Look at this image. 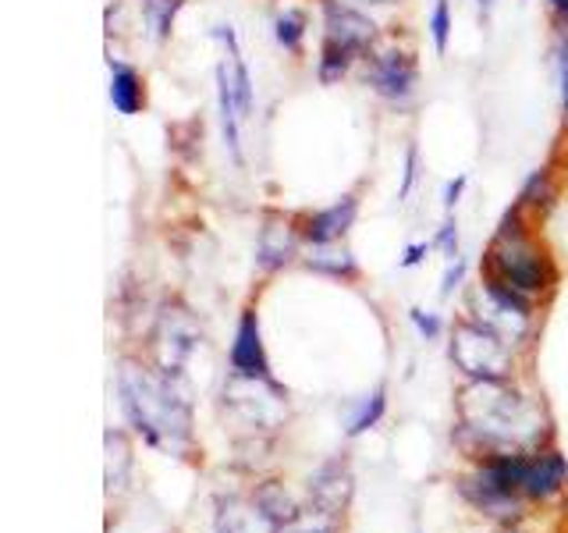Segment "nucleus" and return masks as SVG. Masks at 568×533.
<instances>
[{
	"label": "nucleus",
	"instance_id": "1",
	"mask_svg": "<svg viewBox=\"0 0 568 533\" xmlns=\"http://www.w3.org/2000/svg\"><path fill=\"white\" fill-rule=\"evenodd\" d=\"M121 405L132 426L160 452H185L192 438V416L182 391L168 373H153L139 363H124L118 373Z\"/></svg>",
	"mask_w": 568,
	"mask_h": 533
},
{
	"label": "nucleus",
	"instance_id": "2",
	"mask_svg": "<svg viewBox=\"0 0 568 533\" xmlns=\"http://www.w3.org/2000/svg\"><path fill=\"white\" fill-rule=\"evenodd\" d=\"M462 426L490 449H523L540 434V420L529 402L501 381H476L462 395Z\"/></svg>",
	"mask_w": 568,
	"mask_h": 533
},
{
	"label": "nucleus",
	"instance_id": "3",
	"mask_svg": "<svg viewBox=\"0 0 568 533\" xmlns=\"http://www.w3.org/2000/svg\"><path fill=\"white\" fill-rule=\"evenodd\" d=\"M490 274L501 278L523 295H540L555 274L540 253V245L529 239V231H511V235H494L490 245Z\"/></svg>",
	"mask_w": 568,
	"mask_h": 533
},
{
	"label": "nucleus",
	"instance_id": "4",
	"mask_svg": "<svg viewBox=\"0 0 568 533\" xmlns=\"http://www.w3.org/2000/svg\"><path fill=\"white\" fill-rule=\"evenodd\" d=\"M455 366L473 381H505L511 370V349L501 331L490 324H458L452 342Z\"/></svg>",
	"mask_w": 568,
	"mask_h": 533
},
{
	"label": "nucleus",
	"instance_id": "5",
	"mask_svg": "<svg viewBox=\"0 0 568 533\" xmlns=\"http://www.w3.org/2000/svg\"><path fill=\"white\" fill-rule=\"evenodd\" d=\"M224 402L235 409V416L248 426H263L271 431L284 420V395L281 388L271 384V378H242L231 373V381L224 388Z\"/></svg>",
	"mask_w": 568,
	"mask_h": 533
},
{
	"label": "nucleus",
	"instance_id": "6",
	"mask_svg": "<svg viewBox=\"0 0 568 533\" xmlns=\"http://www.w3.org/2000/svg\"><path fill=\"white\" fill-rule=\"evenodd\" d=\"M366 61H369L366 82L377 97H384L390 103H405L416 97L419 68L405 50H384V53H373Z\"/></svg>",
	"mask_w": 568,
	"mask_h": 533
},
{
	"label": "nucleus",
	"instance_id": "7",
	"mask_svg": "<svg viewBox=\"0 0 568 533\" xmlns=\"http://www.w3.org/2000/svg\"><path fill=\"white\" fill-rule=\"evenodd\" d=\"M324 40L345 47L359 58V53L373 50L377 26H373V18H366L359 8L345 4V0H324Z\"/></svg>",
	"mask_w": 568,
	"mask_h": 533
},
{
	"label": "nucleus",
	"instance_id": "8",
	"mask_svg": "<svg viewBox=\"0 0 568 533\" xmlns=\"http://www.w3.org/2000/svg\"><path fill=\"white\" fill-rule=\"evenodd\" d=\"M160 342H156V352H160V366H164L168 378H178L182 366L189 363V355L195 352V342H200V331L189 320L185 310H168L160 316Z\"/></svg>",
	"mask_w": 568,
	"mask_h": 533
},
{
	"label": "nucleus",
	"instance_id": "9",
	"mask_svg": "<svg viewBox=\"0 0 568 533\" xmlns=\"http://www.w3.org/2000/svg\"><path fill=\"white\" fill-rule=\"evenodd\" d=\"M284 523L263 505V497H227L217 512V533H281Z\"/></svg>",
	"mask_w": 568,
	"mask_h": 533
},
{
	"label": "nucleus",
	"instance_id": "10",
	"mask_svg": "<svg viewBox=\"0 0 568 533\" xmlns=\"http://www.w3.org/2000/svg\"><path fill=\"white\" fill-rule=\"evenodd\" d=\"M355 218H359V200L348 192L342 195L337 203L324 207V210H316L310 213L306 221H302V231L298 235L306 239L310 245H327V242H342L348 235V228L355 224Z\"/></svg>",
	"mask_w": 568,
	"mask_h": 533
},
{
	"label": "nucleus",
	"instance_id": "11",
	"mask_svg": "<svg viewBox=\"0 0 568 533\" xmlns=\"http://www.w3.org/2000/svg\"><path fill=\"white\" fill-rule=\"evenodd\" d=\"M231 370L242 373V378H271V363H266L263 338H260V320L253 310L242 313L235 345H231Z\"/></svg>",
	"mask_w": 568,
	"mask_h": 533
},
{
	"label": "nucleus",
	"instance_id": "12",
	"mask_svg": "<svg viewBox=\"0 0 568 533\" xmlns=\"http://www.w3.org/2000/svg\"><path fill=\"white\" fill-rule=\"evenodd\" d=\"M310 491H313V505L320 509H331V512H345L348 497H352V473L345 462H327L310 480Z\"/></svg>",
	"mask_w": 568,
	"mask_h": 533
},
{
	"label": "nucleus",
	"instance_id": "13",
	"mask_svg": "<svg viewBox=\"0 0 568 533\" xmlns=\"http://www.w3.org/2000/svg\"><path fill=\"white\" fill-rule=\"evenodd\" d=\"M292 257H295V231L271 218L260 228L256 263L263 266V271H281L284 263H292Z\"/></svg>",
	"mask_w": 568,
	"mask_h": 533
},
{
	"label": "nucleus",
	"instance_id": "14",
	"mask_svg": "<svg viewBox=\"0 0 568 533\" xmlns=\"http://www.w3.org/2000/svg\"><path fill=\"white\" fill-rule=\"evenodd\" d=\"M111 103L121 118H135L146 107V82L135 68L111 61Z\"/></svg>",
	"mask_w": 568,
	"mask_h": 533
},
{
	"label": "nucleus",
	"instance_id": "15",
	"mask_svg": "<svg viewBox=\"0 0 568 533\" xmlns=\"http://www.w3.org/2000/svg\"><path fill=\"white\" fill-rule=\"evenodd\" d=\"M565 473H568V466H565L561 455H540V459H532L526 466L523 491L529 497H547V494H555L565 484Z\"/></svg>",
	"mask_w": 568,
	"mask_h": 533
},
{
	"label": "nucleus",
	"instance_id": "16",
	"mask_svg": "<svg viewBox=\"0 0 568 533\" xmlns=\"http://www.w3.org/2000/svg\"><path fill=\"white\" fill-rule=\"evenodd\" d=\"M555 200H558L555 171H550L547 164L537 168V171H529V178H526L523 189H519V203H523L526 210H547Z\"/></svg>",
	"mask_w": 568,
	"mask_h": 533
},
{
	"label": "nucleus",
	"instance_id": "17",
	"mask_svg": "<svg viewBox=\"0 0 568 533\" xmlns=\"http://www.w3.org/2000/svg\"><path fill=\"white\" fill-rule=\"evenodd\" d=\"M306 263L313 271H324V274H334V278H352L355 274V260L345 245L337 242H327V245H313V253L306 257Z\"/></svg>",
	"mask_w": 568,
	"mask_h": 533
},
{
	"label": "nucleus",
	"instance_id": "18",
	"mask_svg": "<svg viewBox=\"0 0 568 533\" xmlns=\"http://www.w3.org/2000/svg\"><path fill=\"white\" fill-rule=\"evenodd\" d=\"M352 64H355V53L352 50L324 40V47H320V61H316V79L324 82V86H334V82H342L348 76Z\"/></svg>",
	"mask_w": 568,
	"mask_h": 533
},
{
	"label": "nucleus",
	"instance_id": "19",
	"mask_svg": "<svg viewBox=\"0 0 568 533\" xmlns=\"http://www.w3.org/2000/svg\"><path fill=\"white\" fill-rule=\"evenodd\" d=\"M182 4H185V0H142V18H146L153 40H160V43L168 40L178 11H182Z\"/></svg>",
	"mask_w": 568,
	"mask_h": 533
},
{
	"label": "nucleus",
	"instance_id": "20",
	"mask_svg": "<svg viewBox=\"0 0 568 533\" xmlns=\"http://www.w3.org/2000/svg\"><path fill=\"white\" fill-rule=\"evenodd\" d=\"M274 40L288 53H298L302 40H306V14H302V11H281L274 18Z\"/></svg>",
	"mask_w": 568,
	"mask_h": 533
},
{
	"label": "nucleus",
	"instance_id": "21",
	"mask_svg": "<svg viewBox=\"0 0 568 533\" xmlns=\"http://www.w3.org/2000/svg\"><path fill=\"white\" fill-rule=\"evenodd\" d=\"M337 523H342V512L313 505V509L302 512L292 526H284L281 533H337Z\"/></svg>",
	"mask_w": 568,
	"mask_h": 533
},
{
	"label": "nucleus",
	"instance_id": "22",
	"mask_svg": "<svg viewBox=\"0 0 568 533\" xmlns=\"http://www.w3.org/2000/svg\"><path fill=\"white\" fill-rule=\"evenodd\" d=\"M430 40L437 53H448L452 43V4L448 0H434V11H430Z\"/></svg>",
	"mask_w": 568,
	"mask_h": 533
},
{
	"label": "nucleus",
	"instance_id": "23",
	"mask_svg": "<svg viewBox=\"0 0 568 533\" xmlns=\"http://www.w3.org/2000/svg\"><path fill=\"white\" fill-rule=\"evenodd\" d=\"M381 413H384V391H373V395H369V399L363 402L359 416L352 420V426H348V431H352V434H363V431H369V426L381 420Z\"/></svg>",
	"mask_w": 568,
	"mask_h": 533
},
{
	"label": "nucleus",
	"instance_id": "24",
	"mask_svg": "<svg viewBox=\"0 0 568 533\" xmlns=\"http://www.w3.org/2000/svg\"><path fill=\"white\" fill-rule=\"evenodd\" d=\"M555 68H558V89H561V111L568 118V36H561L555 47Z\"/></svg>",
	"mask_w": 568,
	"mask_h": 533
},
{
	"label": "nucleus",
	"instance_id": "25",
	"mask_svg": "<svg viewBox=\"0 0 568 533\" xmlns=\"http://www.w3.org/2000/svg\"><path fill=\"white\" fill-rule=\"evenodd\" d=\"M434 245H437V249H444V257H448V260H455V257H458V224H455L452 213H448V221H444V224L437 228Z\"/></svg>",
	"mask_w": 568,
	"mask_h": 533
},
{
	"label": "nucleus",
	"instance_id": "26",
	"mask_svg": "<svg viewBox=\"0 0 568 533\" xmlns=\"http://www.w3.org/2000/svg\"><path fill=\"white\" fill-rule=\"evenodd\" d=\"M416 178H419V150L408 147V153H405V171H402V189H398V200L402 203L408 200V195H413Z\"/></svg>",
	"mask_w": 568,
	"mask_h": 533
},
{
	"label": "nucleus",
	"instance_id": "27",
	"mask_svg": "<svg viewBox=\"0 0 568 533\" xmlns=\"http://www.w3.org/2000/svg\"><path fill=\"white\" fill-rule=\"evenodd\" d=\"M466 278V260L462 257H455V260H448V271H444V284H440V295H452L455 289H458V281Z\"/></svg>",
	"mask_w": 568,
	"mask_h": 533
},
{
	"label": "nucleus",
	"instance_id": "28",
	"mask_svg": "<svg viewBox=\"0 0 568 533\" xmlns=\"http://www.w3.org/2000/svg\"><path fill=\"white\" fill-rule=\"evenodd\" d=\"M466 182H469V178H466V174H458V178H452L448 185H444V210H448V213L458 207L462 192H466Z\"/></svg>",
	"mask_w": 568,
	"mask_h": 533
},
{
	"label": "nucleus",
	"instance_id": "29",
	"mask_svg": "<svg viewBox=\"0 0 568 533\" xmlns=\"http://www.w3.org/2000/svg\"><path fill=\"white\" fill-rule=\"evenodd\" d=\"M413 324L419 328V334L426 338H437L440 334V320L434 313H423V310H413Z\"/></svg>",
	"mask_w": 568,
	"mask_h": 533
},
{
	"label": "nucleus",
	"instance_id": "30",
	"mask_svg": "<svg viewBox=\"0 0 568 533\" xmlns=\"http://www.w3.org/2000/svg\"><path fill=\"white\" fill-rule=\"evenodd\" d=\"M434 242H413V245H405V257H402V266H416L423 263V257L430 253Z\"/></svg>",
	"mask_w": 568,
	"mask_h": 533
},
{
	"label": "nucleus",
	"instance_id": "31",
	"mask_svg": "<svg viewBox=\"0 0 568 533\" xmlns=\"http://www.w3.org/2000/svg\"><path fill=\"white\" fill-rule=\"evenodd\" d=\"M487 11V18H490V11H494V0H479V14Z\"/></svg>",
	"mask_w": 568,
	"mask_h": 533
},
{
	"label": "nucleus",
	"instance_id": "32",
	"mask_svg": "<svg viewBox=\"0 0 568 533\" xmlns=\"http://www.w3.org/2000/svg\"><path fill=\"white\" fill-rule=\"evenodd\" d=\"M369 4H373V0H369Z\"/></svg>",
	"mask_w": 568,
	"mask_h": 533
}]
</instances>
